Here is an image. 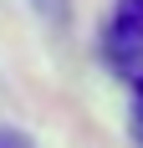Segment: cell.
Instances as JSON below:
<instances>
[{"label": "cell", "mask_w": 143, "mask_h": 148, "mask_svg": "<svg viewBox=\"0 0 143 148\" xmlns=\"http://www.w3.org/2000/svg\"><path fill=\"white\" fill-rule=\"evenodd\" d=\"M107 66L128 82H143V0H118L107 36H102Z\"/></svg>", "instance_id": "1"}, {"label": "cell", "mask_w": 143, "mask_h": 148, "mask_svg": "<svg viewBox=\"0 0 143 148\" xmlns=\"http://www.w3.org/2000/svg\"><path fill=\"white\" fill-rule=\"evenodd\" d=\"M133 138L143 143V82H133Z\"/></svg>", "instance_id": "2"}, {"label": "cell", "mask_w": 143, "mask_h": 148, "mask_svg": "<svg viewBox=\"0 0 143 148\" xmlns=\"http://www.w3.org/2000/svg\"><path fill=\"white\" fill-rule=\"evenodd\" d=\"M0 148H31V143L21 133H10V128H0Z\"/></svg>", "instance_id": "3"}, {"label": "cell", "mask_w": 143, "mask_h": 148, "mask_svg": "<svg viewBox=\"0 0 143 148\" xmlns=\"http://www.w3.org/2000/svg\"><path fill=\"white\" fill-rule=\"evenodd\" d=\"M36 5H41L46 15H61V0H36Z\"/></svg>", "instance_id": "4"}]
</instances>
